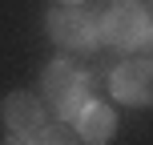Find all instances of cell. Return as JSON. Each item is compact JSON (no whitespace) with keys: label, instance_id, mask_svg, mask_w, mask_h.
Instances as JSON below:
<instances>
[{"label":"cell","instance_id":"obj_5","mask_svg":"<svg viewBox=\"0 0 153 145\" xmlns=\"http://www.w3.org/2000/svg\"><path fill=\"white\" fill-rule=\"evenodd\" d=\"M109 93L125 105H153V61H125L109 77Z\"/></svg>","mask_w":153,"mask_h":145},{"label":"cell","instance_id":"obj_4","mask_svg":"<svg viewBox=\"0 0 153 145\" xmlns=\"http://www.w3.org/2000/svg\"><path fill=\"white\" fill-rule=\"evenodd\" d=\"M0 117H4L8 141H40V129H45V105H40L32 93H8L4 105H0Z\"/></svg>","mask_w":153,"mask_h":145},{"label":"cell","instance_id":"obj_9","mask_svg":"<svg viewBox=\"0 0 153 145\" xmlns=\"http://www.w3.org/2000/svg\"><path fill=\"white\" fill-rule=\"evenodd\" d=\"M117 4H125V0H117Z\"/></svg>","mask_w":153,"mask_h":145},{"label":"cell","instance_id":"obj_1","mask_svg":"<svg viewBox=\"0 0 153 145\" xmlns=\"http://www.w3.org/2000/svg\"><path fill=\"white\" fill-rule=\"evenodd\" d=\"M40 85H45L48 109L61 121H73L85 109V101H89V77L76 69V65H69V61H53L45 69V77H40Z\"/></svg>","mask_w":153,"mask_h":145},{"label":"cell","instance_id":"obj_7","mask_svg":"<svg viewBox=\"0 0 153 145\" xmlns=\"http://www.w3.org/2000/svg\"><path fill=\"white\" fill-rule=\"evenodd\" d=\"M40 141H76V133L69 129V121H61L53 129H40Z\"/></svg>","mask_w":153,"mask_h":145},{"label":"cell","instance_id":"obj_6","mask_svg":"<svg viewBox=\"0 0 153 145\" xmlns=\"http://www.w3.org/2000/svg\"><path fill=\"white\" fill-rule=\"evenodd\" d=\"M73 121H76V137L89 141V145H105V141H113V133H117V117H113V109H109L105 101H85V109Z\"/></svg>","mask_w":153,"mask_h":145},{"label":"cell","instance_id":"obj_8","mask_svg":"<svg viewBox=\"0 0 153 145\" xmlns=\"http://www.w3.org/2000/svg\"><path fill=\"white\" fill-rule=\"evenodd\" d=\"M56 4H85V0H56Z\"/></svg>","mask_w":153,"mask_h":145},{"label":"cell","instance_id":"obj_3","mask_svg":"<svg viewBox=\"0 0 153 145\" xmlns=\"http://www.w3.org/2000/svg\"><path fill=\"white\" fill-rule=\"evenodd\" d=\"M101 40H109V45L121 48V53H141L153 40V24H149V16L141 12L137 4L125 0V4L109 8V12L101 16Z\"/></svg>","mask_w":153,"mask_h":145},{"label":"cell","instance_id":"obj_2","mask_svg":"<svg viewBox=\"0 0 153 145\" xmlns=\"http://www.w3.org/2000/svg\"><path fill=\"white\" fill-rule=\"evenodd\" d=\"M48 36L65 53H93L101 45V20L81 4H61L48 12Z\"/></svg>","mask_w":153,"mask_h":145}]
</instances>
